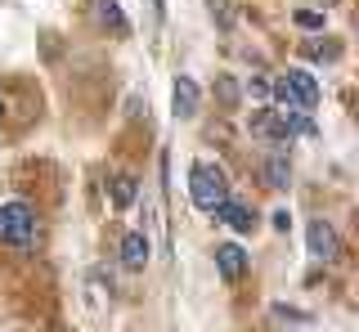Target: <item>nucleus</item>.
<instances>
[{
  "label": "nucleus",
  "mask_w": 359,
  "mask_h": 332,
  "mask_svg": "<svg viewBox=\"0 0 359 332\" xmlns=\"http://www.w3.org/2000/svg\"><path fill=\"white\" fill-rule=\"evenodd\" d=\"M269 99H274L283 113H310V108L319 104V81H314L306 68H287L269 85Z\"/></svg>",
  "instance_id": "nucleus-1"
},
{
  "label": "nucleus",
  "mask_w": 359,
  "mask_h": 332,
  "mask_svg": "<svg viewBox=\"0 0 359 332\" xmlns=\"http://www.w3.org/2000/svg\"><path fill=\"white\" fill-rule=\"evenodd\" d=\"M189 198H194V207H202V212H216L224 198H229V180H224V171L216 162L189 166Z\"/></svg>",
  "instance_id": "nucleus-2"
},
{
  "label": "nucleus",
  "mask_w": 359,
  "mask_h": 332,
  "mask_svg": "<svg viewBox=\"0 0 359 332\" xmlns=\"http://www.w3.org/2000/svg\"><path fill=\"white\" fill-rule=\"evenodd\" d=\"M0 242L14 251H32V242H36V212L27 202H0Z\"/></svg>",
  "instance_id": "nucleus-3"
},
{
  "label": "nucleus",
  "mask_w": 359,
  "mask_h": 332,
  "mask_svg": "<svg viewBox=\"0 0 359 332\" xmlns=\"http://www.w3.org/2000/svg\"><path fill=\"white\" fill-rule=\"evenodd\" d=\"M306 238H310V256H319V261H332L337 251H341V242H337V229L328 225V220H310Z\"/></svg>",
  "instance_id": "nucleus-4"
},
{
  "label": "nucleus",
  "mask_w": 359,
  "mask_h": 332,
  "mask_svg": "<svg viewBox=\"0 0 359 332\" xmlns=\"http://www.w3.org/2000/svg\"><path fill=\"white\" fill-rule=\"evenodd\" d=\"M247 251L238 247V242H216V270H220V279H243V270H247Z\"/></svg>",
  "instance_id": "nucleus-5"
},
{
  "label": "nucleus",
  "mask_w": 359,
  "mask_h": 332,
  "mask_svg": "<svg viewBox=\"0 0 359 332\" xmlns=\"http://www.w3.org/2000/svg\"><path fill=\"white\" fill-rule=\"evenodd\" d=\"M216 216H220L224 225L233 229V234H252V229H256V216H252V207H247V202H238V198H224V202L216 207Z\"/></svg>",
  "instance_id": "nucleus-6"
},
{
  "label": "nucleus",
  "mask_w": 359,
  "mask_h": 332,
  "mask_svg": "<svg viewBox=\"0 0 359 332\" xmlns=\"http://www.w3.org/2000/svg\"><path fill=\"white\" fill-rule=\"evenodd\" d=\"M149 256H153V247H149V234H140V229H135V234H126V238H121V265H126V270H135V274H140L144 265H149Z\"/></svg>",
  "instance_id": "nucleus-7"
},
{
  "label": "nucleus",
  "mask_w": 359,
  "mask_h": 332,
  "mask_svg": "<svg viewBox=\"0 0 359 332\" xmlns=\"http://www.w3.org/2000/svg\"><path fill=\"white\" fill-rule=\"evenodd\" d=\"M171 113L175 117H194L198 113V81L180 76V81L171 85Z\"/></svg>",
  "instance_id": "nucleus-8"
},
{
  "label": "nucleus",
  "mask_w": 359,
  "mask_h": 332,
  "mask_svg": "<svg viewBox=\"0 0 359 332\" xmlns=\"http://www.w3.org/2000/svg\"><path fill=\"white\" fill-rule=\"evenodd\" d=\"M135 193H140V180H135V175H112L108 180V198H112L117 212H126V207L135 202Z\"/></svg>",
  "instance_id": "nucleus-9"
},
{
  "label": "nucleus",
  "mask_w": 359,
  "mask_h": 332,
  "mask_svg": "<svg viewBox=\"0 0 359 332\" xmlns=\"http://www.w3.org/2000/svg\"><path fill=\"white\" fill-rule=\"evenodd\" d=\"M261 175H265V184H269V189H287V184H292V166H287V158H283V153L265 158Z\"/></svg>",
  "instance_id": "nucleus-10"
},
{
  "label": "nucleus",
  "mask_w": 359,
  "mask_h": 332,
  "mask_svg": "<svg viewBox=\"0 0 359 332\" xmlns=\"http://www.w3.org/2000/svg\"><path fill=\"white\" fill-rule=\"evenodd\" d=\"M95 23H99V27H112V32H126V27H130L117 0H95Z\"/></svg>",
  "instance_id": "nucleus-11"
},
{
  "label": "nucleus",
  "mask_w": 359,
  "mask_h": 332,
  "mask_svg": "<svg viewBox=\"0 0 359 332\" xmlns=\"http://www.w3.org/2000/svg\"><path fill=\"white\" fill-rule=\"evenodd\" d=\"M292 23L306 27V32H323V14H310V9H301V14H292Z\"/></svg>",
  "instance_id": "nucleus-12"
},
{
  "label": "nucleus",
  "mask_w": 359,
  "mask_h": 332,
  "mask_svg": "<svg viewBox=\"0 0 359 332\" xmlns=\"http://www.w3.org/2000/svg\"><path fill=\"white\" fill-rule=\"evenodd\" d=\"M216 95L224 99V104H238V85H233L229 76H224V81H216Z\"/></svg>",
  "instance_id": "nucleus-13"
},
{
  "label": "nucleus",
  "mask_w": 359,
  "mask_h": 332,
  "mask_svg": "<svg viewBox=\"0 0 359 332\" xmlns=\"http://www.w3.org/2000/svg\"><path fill=\"white\" fill-rule=\"evenodd\" d=\"M269 225L283 234V229H292V216H287V207H278V212H269Z\"/></svg>",
  "instance_id": "nucleus-14"
},
{
  "label": "nucleus",
  "mask_w": 359,
  "mask_h": 332,
  "mask_svg": "<svg viewBox=\"0 0 359 332\" xmlns=\"http://www.w3.org/2000/svg\"><path fill=\"white\" fill-rule=\"evenodd\" d=\"M247 95H252V99H269V81H256V76H252V81H247Z\"/></svg>",
  "instance_id": "nucleus-15"
},
{
  "label": "nucleus",
  "mask_w": 359,
  "mask_h": 332,
  "mask_svg": "<svg viewBox=\"0 0 359 332\" xmlns=\"http://www.w3.org/2000/svg\"><path fill=\"white\" fill-rule=\"evenodd\" d=\"M310 54H314V59H337L341 46H310Z\"/></svg>",
  "instance_id": "nucleus-16"
},
{
  "label": "nucleus",
  "mask_w": 359,
  "mask_h": 332,
  "mask_svg": "<svg viewBox=\"0 0 359 332\" xmlns=\"http://www.w3.org/2000/svg\"><path fill=\"white\" fill-rule=\"evenodd\" d=\"M0 117H5V99H0Z\"/></svg>",
  "instance_id": "nucleus-17"
}]
</instances>
